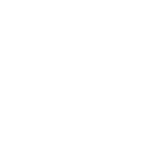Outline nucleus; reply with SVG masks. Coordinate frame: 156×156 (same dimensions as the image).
<instances>
[]
</instances>
